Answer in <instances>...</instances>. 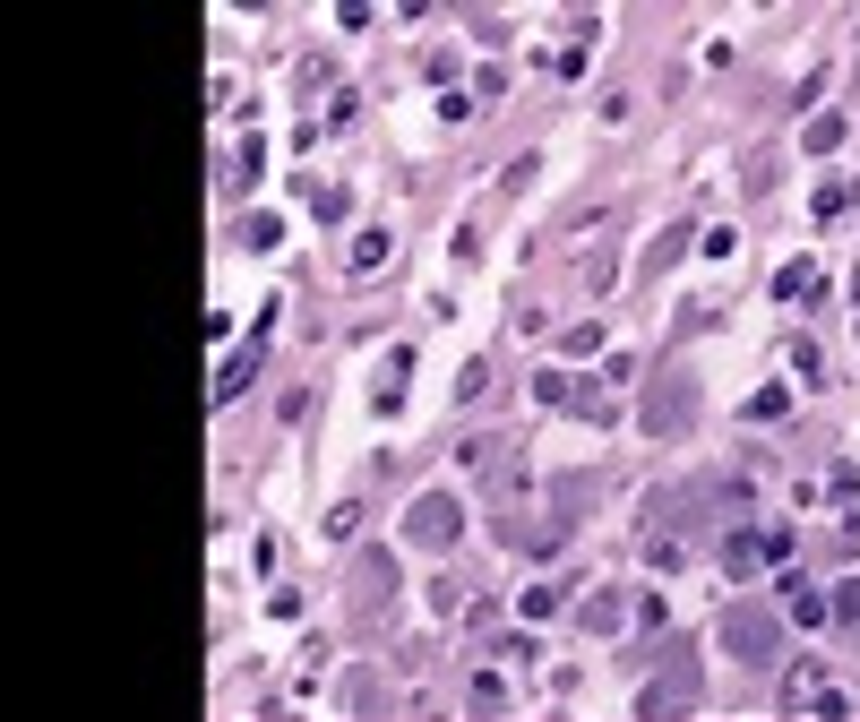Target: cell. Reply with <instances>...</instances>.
<instances>
[{
	"label": "cell",
	"mask_w": 860,
	"mask_h": 722,
	"mask_svg": "<svg viewBox=\"0 0 860 722\" xmlns=\"http://www.w3.org/2000/svg\"><path fill=\"white\" fill-rule=\"evenodd\" d=\"M731 645H749V662H766L757 645H766V619H731Z\"/></svg>",
	"instance_id": "obj_1"
}]
</instances>
